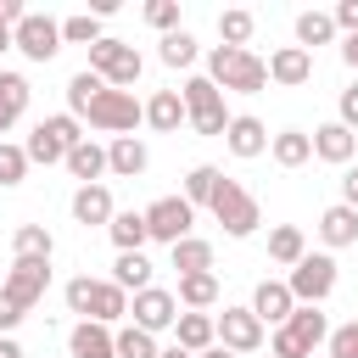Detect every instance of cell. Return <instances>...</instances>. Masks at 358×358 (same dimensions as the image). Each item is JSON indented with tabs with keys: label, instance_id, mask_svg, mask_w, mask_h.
<instances>
[{
	"label": "cell",
	"instance_id": "obj_38",
	"mask_svg": "<svg viewBox=\"0 0 358 358\" xmlns=\"http://www.w3.org/2000/svg\"><path fill=\"white\" fill-rule=\"evenodd\" d=\"M101 90H106V78H101V73H90V67H84V73H73V78H67V112H73V117H84V106H90Z\"/></svg>",
	"mask_w": 358,
	"mask_h": 358
},
{
	"label": "cell",
	"instance_id": "obj_31",
	"mask_svg": "<svg viewBox=\"0 0 358 358\" xmlns=\"http://www.w3.org/2000/svg\"><path fill=\"white\" fill-rule=\"evenodd\" d=\"M268 257L285 263V268H296V263L308 257V235H302L296 224H274V229H268Z\"/></svg>",
	"mask_w": 358,
	"mask_h": 358
},
{
	"label": "cell",
	"instance_id": "obj_48",
	"mask_svg": "<svg viewBox=\"0 0 358 358\" xmlns=\"http://www.w3.org/2000/svg\"><path fill=\"white\" fill-rule=\"evenodd\" d=\"M330 17H336V28H341V34H347V39H352V34H358V0H341V6H336V11H330Z\"/></svg>",
	"mask_w": 358,
	"mask_h": 358
},
{
	"label": "cell",
	"instance_id": "obj_24",
	"mask_svg": "<svg viewBox=\"0 0 358 358\" xmlns=\"http://www.w3.org/2000/svg\"><path fill=\"white\" fill-rule=\"evenodd\" d=\"M50 252H56V241H50L45 224H17V235H11V257H22V263H50Z\"/></svg>",
	"mask_w": 358,
	"mask_h": 358
},
{
	"label": "cell",
	"instance_id": "obj_3",
	"mask_svg": "<svg viewBox=\"0 0 358 358\" xmlns=\"http://www.w3.org/2000/svg\"><path fill=\"white\" fill-rule=\"evenodd\" d=\"M78 123H90V129H101V134H112V140H117V134H134V129L145 123V106L134 101V90H112V84H106V90L84 106V117H78Z\"/></svg>",
	"mask_w": 358,
	"mask_h": 358
},
{
	"label": "cell",
	"instance_id": "obj_21",
	"mask_svg": "<svg viewBox=\"0 0 358 358\" xmlns=\"http://www.w3.org/2000/svg\"><path fill=\"white\" fill-rule=\"evenodd\" d=\"M319 241H324L330 252H341V246H358V213H352L347 201L324 207V213H319Z\"/></svg>",
	"mask_w": 358,
	"mask_h": 358
},
{
	"label": "cell",
	"instance_id": "obj_7",
	"mask_svg": "<svg viewBox=\"0 0 358 358\" xmlns=\"http://www.w3.org/2000/svg\"><path fill=\"white\" fill-rule=\"evenodd\" d=\"M285 285H291V296H296L302 308H319V302L336 291V257H330V252H308V257L291 268Z\"/></svg>",
	"mask_w": 358,
	"mask_h": 358
},
{
	"label": "cell",
	"instance_id": "obj_4",
	"mask_svg": "<svg viewBox=\"0 0 358 358\" xmlns=\"http://www.w3.org/2000/svg\"><path fill=\"white\" fill-rule=\"evenodd\" d=\"M213 218L224 224V235H229V241H246V235L263 224V207H257V196H252L241 179H224V185H218V196H213Z\"/></svg>",
	"mask_w": 358,
	"mask_h": 358
},
{
	"label": "cell",
	"instance_id": "obj_43",
	"mask_svg": "<svg viewBox=\"0 0 358 358\" xmlns=\"http://www.w3.org/2000/svg\"><path fill=\"white\" fill-rule=\"evenodd\" d=\"M62 296H67V308H73L78 319H90V302H95V280H90V274H78V280H67V291H62Z\"/></svg>",
	"mask_w": 358,
	"mask_h": 358
},
{
	"label": "cell",
	"instance_id": "obj_29",
	"mask_svg": "<svg viewBox=\"0 0 358 358\" xmlns=\"http://www.w3.org/2000/svg\"><path fill=\"white\" fill-rule=\"evenodd\" d=\"M268 157H274L280 168H302V162L313 157V134H302V129H280V134L268 140Z\"/></svg>",
	"mask_w": 358,
	"mask_h": 358
},
{
	"label": "cell",
	"instance_id": "obj_37",
	"mask_svg": "<svg viewBox=\"0 0 358 358\" xmlns=\"http://www.w3.org/2000/svg\"><path fill=\"white\" fill-rule=\"evenodd\" d=\"M157 56H162L168 67H190V62L201 56V45H196V34H185V28H173V34H162V45H157Z\"/></svg>",
	"mask_w": 358,
	"mask_h": 358
},
{
	"label": "cell",
	"instance_id": "obj_36",
	"mask_svg": "<svg viewBox=\"0 0 358 358\" xmlns=\"http://www.w3.org/2000/svg\"><path fill=\"white\" fill-rule=\"evenodd\" d=\"M252 28H257V17H252L246 6H235V11H218V39H224V45H235V50H246V39H252Z\"/></svg>",
	"mask_w": 358,
	"mask_h": 358
},
{
	"label": "cell",
	"instance_id": "obj_14",
	"mask_svg": "<svg viewBox=\"0 0 358 358\" xmlns=\"http://www.w3.org/2000/svg\"><path fill=\"white\" fill-rule=\"evenodd\" d=\"M67 352L73 358H117V330L95 324V319H78L73 336H67Z\"/></svg>",
	"mask_w": 358,
	"mask_h": 358
},
{
	"label": "cell",
	"instance_id": "obj_23",
	"mask_svg": "<svg viewBox=\"0 0 358 358\" xmlns=\"http://www.w3.org/2000/svg\"><path fill=\"white\" fill-rule=\"evenodd\" d=\"M67 173H73L78 185H101V173H106V145L78 140V145L67 151Z\"/></svg>",
	"mask_w": 358,
	"mask_h": 358
},
{
	"label": "cell",
	"instance_id": "obj_27",
	"mask_svg": "<svg viewBox=\"0 0 358 358\" xmlns=\"http://www.w3.org/2000/svg\"><path fill=\"white\" fill-rule=\"evenodd\" d=\"M285 330H291V336H296L308 352H319V347L330 341V319H324L319 308H302V302H296V313L285 319Z\"/></svg>",
	"mask_w": 358,
	"mask_h": 358
},
{
	"label": "cell",
	"instance_id": "obj_6",
	"mask_svg": "<svg viewBox=\"0 0 358 358\" xmlns=\"http://www.w3.org/2000/svg\"><path fill=\"white\" fill-rule=\"evenodd\" d=\"M140 67H145V62H140V50H134L129 39H112V34H106L101 45H90V73H101L112 90H129V84L140 78Z\"/></svg>",
	"mask_w": 358,
	"mask_h": 358
},
{
	"label": "cell",
	"instance_id": "obj_47",
	"mask_svg": "<svg viewBox=\"0 0 358 358\" xmlns=\"http://www.w3.org/2000/svg\"><path fill=\"white\" fill-rule=\"evenodd\" d=\"M22 319H28V308H17V302H11L6 291H0V336H11V330H17Z\"/></svg>",
	"mask_w": 358,
	"mask_h": 358
},
{
	"label": "cell",
	"instance_id": "obj_16",
	"mask_svg": "<svg viewBox=\"0 0 358 358\" xmlns=\"http://www.w3.org/2000/svg\"><path fill=\"white\" fill-rule=\"evenodd\" d=\"M145 168H151V151H145L140 134H117V140L106 145V173H117V179H140Z\"/></svg>",
	"mask_w": 358,
	"mask_h": 358
},
{
	"label": "cell",
	"instance_id": "obj_18",
	"mask_svg": "<svg viewBox=\"0 0 358 358\" xmlns=\"http://www.w3.org/2000/svg\"><path fill=\"white\" fill-rule=\"evenodd\" d=\"M268 78H274L280 90H296V84L313 78V56H308L302 45H280V50L268 56Z\"/></svg>",
	"mask_w": 358,
	"mask_h": 358
},
{
	"label": "cell",
	"instance_id": "obj_26",
	"mask_svg": "<svg viewBox=\"0 0 358 358\" xmlns=\"http://www.w3.org/2000/svg\"><path fill=\"white\" fill-rule=\"evenodd\" d=\"M179 308L185 313H207L213 302H218V274H179Z\"/></svg>",
	"mask_w": 358,
	"mask_h": 358
},
{
	"label": "cell",
	"instance_id": "obj_9",
	"mask_svg": "<svg viewBox=\"0 0 358 358\" xmlns=\"http://www.w3.org/2000/svg\"><path fill=\"white\" fill-rule=\"evenodd\" d=\"M11 45H17L28 62H50V56L62 50V22L45 17V11H28V17L11 28Z\"/></svg>",
	"mask_w": 358,
	"mask_h": 358
},
{
	"label": "cell",
	"instance_id": "obj_10",
	"mask_svg": "<svg viewBox=\"0 0 358 358\" xmlns=\"http://www.w3.org/2000/svg\"><path fill=\"white\" fill-rule=\"evenodd\" d=\"M0 291L17 302V308H39L45 302V291H50V263H22V257H11V268H6V280H0Z\"/></svg>",
	"mask_w": 358,
	"mask_h": 358
},
{
	"label": "cell",
	"instance_id": "obj_46",
	"mask_svg": "<svg viewBox=\"0 0 358 358\" xmlns=\"http://www.w3.org/2000/svg\"><path fill=\"white\" fill-rule=\"evenodd\" d=\"M336 123H347V129L358 134V78L341 90V101H336Z\"/></svg>",
	"mask_w": 358,
	"mask_h": 358
},
{
	"label": "cell",
	"instance_id": "obj_54",
	"mask_svg": "<svg viewBox=\"0 0 358 358\" xmlns=\"http://www.w3.org/2000/svg\"><path fill=\"white\" fill-rule=\"evenodd\" d=\"M6 50H17V45H11V28H0V56H6Z\"/></svg>",
	"mask_w": 358,
	"mask_h": 358
},
{
	"label": "cell",
	"instance_id": "obj_49",
	"mask_svg": "<svg viewBox=\"0 0 358 358\" xmlns=\"http://www.w3.org/2000/svg\"><path fill=\"white\" fill-rule=\"evenodd\" d=\"M22 17H28V6H22V0H0V28H17Z\"/></svg>",
	"mask_w": 358,
	"mask_h": 358
},
{
	"label": "cell",
	"instance_id": "obj_41",
	"mask_svg": "<svg viewBox=\"0 0 358 358\" xmlns=\"http://www.w3.org/2000/svg\"><path fill=\"white\" fill-rule=\"evenodd\" d=\"M162 347H157V336H145L140 324H123L117 330V358H157Z\"/></svg>",
	"mask_w": 358,
	"mask_h": 358
},
{
	"label": "cell",
	"instance_id": "obj_28",
	"mask_svg": "<svg viewBox=\"0 0 358 358\" xmlns=\"http://www.w3.org/2000/svg\"><path fill=\"white\" fill-rule=\"evenodd\" d=\"M28 78L22 73H0V134L11 129V123H22V112H28Z\"/></svg>",
	"mask_w": 358,
	"mask_h": 358
},
{
	"label": "cell",
	"instance_id": "obj_12",
	"mask_svg": "<svg viewBox=\"0 0 358 358\" xmlns=\"http://www.w3.org/2000/svg\"><path fill=\"white\" fill-rule=\"evenodd\" d=\"M213 319H218V347H229L235 358L263 347V319H257L252 308H224V313H213Z\"/></svg>",
	"mask_w": 358,
	"mask_h": 358
},
{
	"label": "cell",
	"instance_id": "obj_39",
	"mask_svg": "<svg viewBox=\"0 0 358 358\" xmlns=\"http://www.w3.org/2000/svg\"><path fill=\"white\" fill-rule=\"evenodd\" d=\"M106 34H101V17L95 11H78V17H67L62 22V45H101Z\"/></svg>",
	"mask_w": 358,
	"mask_h": 358
},
{
	"label": "cell",
	"instance_id": "obj_51",
	"mask_svg": "<svg viewBox=\"0 0 358 358\" xmlns=\"http://www.w3.org/2000/svg\"><path fill=\"white\" fill-rule=\"evenodd\" d=\"M341 62L358 73V34H352V39H341Z\"/></svg>",
	"mask_w": 358,
	"mask_h": 358
},
{
	"label": "cell",
	"instance_id": "obj_55",
	"mask_svg": "<svg viewBox=\"0 0 358 358\" xmlns=\"http://www.w3.org/2000/svg\"><path fill=\"white\" fill-rule=\"evenodd\" d=\"M201 358H235V352H229V347H207Z\"/></svg>",
	"mask_w": 358,
	"mask_h": 358
},
{
	"label": "cell",
	"instance_id": "obj_8",
	"mask_svg": "<svg viewBox=\"0 0 358 358\" xmlns=\"http://www.w3.org/2000/svg\"><path fill=\"white\" fill-rule=\"evenodd\" d=\"M190 224H196V207H190L185 196H157V201L145 207V229H151V241H162V246L190 241Z\"/></svg>",
	"mask_w": 358,
	"mask_h": 358
},
{
	"label": "cell",
	"instance_id": "obj_19",
	"mask_svg": "<svg viewBox=\"0 0 358 358\" xmlns=\"http://www.w3.org/2000/svg\"><path fill=\"white\" fill-rule=\"evenodd\" d=\"M112 218H117V207H112V190H106V185H78V190H73V224H84V229L101 224V229H106Z\"/></svg>",
	"mask_w": 358,
	"mask_h": 358
},
{
	"label": "cell",
	"instance_id": "obj_11",
	"mask_svg": "<svg viewBox=\"0 0 358 358\" xmlns=\"http://www.w3.org/2000/svg\"><path fill=\"white\" fill-rule=\"evenodd\" d=\"M129 319H134L145 336H162V330H173V324H179V296H173V291H162V285H151V291L129 296Z\"/></svg>",
	"mask_w": 358,
	"mask_h": 358
},
{
	"label": "cell",
	"instance_id": "obj_13",
	"mask_svg": "<svg viewBox=\"0 0 358 358\" xmlns=\"http://www.w3.org/2000/svg\"><path fill=\"white\" fill-rule=\"evenodd\" d=\"M268 129H263V117H252V112H241V117H229V129H224V145H229V157H241V162H252V157H263L268 151Z\"/></svg>",
	"mask_w": 358,
	"mask_h": 358
},
{
	"label": "cell",
	"instance_id": "obj_53",
	"mask_svg": "<svg viewBox=\"0 0 358 358\" xmlns=\"http://www.w3.org/2000/svg\"><path fill=\"white\" fill-rule=\"evenodd\" d=\"M157 358H196V352H185V347H179V341H168V347H162V352H157Z\"/></svg>",
	"mask_w": 358,
	"mask_h": 358
},
{
	"label": "cell",
	"instance_id": "obj_52",
	"mask_svg": "<svg viewBox=\"0 0 358 358\" xmlns=\"http://www.w3.org/2000/svg\"><path fill=\"white\" fill-rule=\"evenodd\" d=\"M0 358H28V352L17 347V336H0Z\"/></svg>",
	"mask_w": 358,
	"mask_h": 358
},
{
	"label": "cell",
	"instance_id": "obj_35",
	"mask_svg": "<svg viewBox=\"0 0 358 358\" xmlns=\"http://www.w3.org/2000/svg\"><path fill=\"white\" fill-rule=\"evenodd\" d=\"M168 252H173V268H179V274H213V246H207L201 235H190V241L168 246Z\"/></svg>",
	"mask_w": 358,
	"mask_h": 358
},
{
	"label": "cell",
	"instance_id": "obj_15",
	"mask_svg": "<svg viewBox=\"0 0 358 358\" xmlns=\"http://www.w3.org/2000/svg\"><path fill=\"white\" fill-rule=\"evenodd\" d=\"M313 157L347 168V162L358 157V134H352L347 123H319V129H313Z\"/></svg>",
	"mask_w": 358,
	"mask_h": 358
},
{
	"label": "cell",
	"instance_id": "obj_20",
	"mask_svg": "<svg viewBox=\"0 0 358 358\" xmlns=\"http://www.w3.org/2000/svg\"><path fill=\"white\" fill-rule=\"evenodd\" d=\"M145 123H151L157 134H179V129L190 123V112H185V95H179V90H157V95L145 101Z\"/></svg>",
	"mask_w": 358,
	"mask_h": 358
},
{
	"label": "cell",
	"instance_id": "obj_25",
	"mask_svg": "<svg viewBox=\"0 0 358 358\" xmlns=\"http://www.w3.org/2000/svg\"><path fill=\"white\" fill-rule=\"evenodd\" d=\"M112 285H123L129 296L151 291V257H145V252H117V263H112Z\"/></svg>",
	"mask_w": 358,
	"mask_h": 358
},
{
	"label": "cell",
	"instance_id": "obj_1",
	"mask_svg": "<svg viewBox=\"0 0 358 358\" xmlns=\"http://www.w3.org/2000/svg\"><path fill=\"white\" fill-rule=\"evenodd\" d=\"M207 78L224 95H257L268 84V62L252 56V50H235V45H213L207 50Z\"/></svg>",
	"mask_w": 358,
	"mask_h": 358
},
{
	"label": "cell",
	"instance_id": "obj_50",
	"mask_svg": "<svg viewBox=\"0 0 358 358\" xmlns=\"http://www.w3.org/2000/svg\"><path fill=\"white\" fill-rule=\"evenodd\" d=\"M341 201L358 213V168H347V173H341Z\"/></svg>",
	"mask_w": 358,
	"mask_h": 358
},
{
	"label": "cell",
	"instance_id": "obj_40",
	"mask_svg": "<svg viewBox=\"0 0 358 358\" xmlns=\"http://www.w3.org/2000/svg\"><path fill=\"white\" fill-rule=\"evenodd\" d=\"M28 168H34V162H28V151H22V145H11V140H0V185H6V190H11V185H22V179H28Z\"/></svg>",
	"mask_w": 358,
	"mask_h": 358
},
{
	"label": "cell",
	"instance_id": "obj_30",
	"mask_svg": "<svg viewBox=\"0 0 358 358\" xmlns=\"http://www.w3.org/2000/svg\"><path fill=\"white\" fill-rule=\"evenodd\" d=\"M106 235H112V246L117 252H145V241H151V229H145V213H117L112 224H106Z\"/></svg>",
	"mask_w": 358,
	"mask_h": 358
},
{
	"label": "cell",
	"instance_id": "obj_33",
	"mask_svg": "<svg viewBox=\"0 0 358 358\" xmlns=\"http://www.w3.org/2000/svg\"><path fill=\"white\" fill-rule=\"evenodd\" d=\"M218 185H224V168H213V162H196V168L185 173V201H190V207H213Z\"/></svg>",
	"mask_w": 358,
	"mask_h": 358
},
{
	"label": "cell",
	"instance_id": "obj_5",
	"mask_svg": "<svg viewBox=\"0 0 358 358\" xmlns=\"http://www.w3.org/2000/svg\"><path fill=\"white\" fill-rule=\"evenodd\" d=\"M185 112H190V129L196 134H218L224 140V129H229V112H224V90L207 78V73H196V78H185Z\"/></svg>",
	"mask_w": 358,
	"mask_h": 358
},
{
	"label": "cell",
	"instance_id": "obj_42",
	"mask_svg": "<svg viewBox=\"0 0 358 358\" xmlns=\"http://www.w3.org/2000/svg\"><path fill=\"white\" fill-rule=\"evenodd\" d=\"M324 358H358V319L330 330V341H324Z\"/></svg>",
	"mask_w": 358,
	"mask_h": 358
},
{
	"label": "cell",
	"instance_id": "obj_32",
	"mask_svg": "<svg viewBox=\"0 0 358 358\" xmlns=\"http://www.w3.org/2000/svg\"><path fill=\"white\" fill-rule=\"evenodd\" d=\"M90 319H95V324H117V319H129V291H123V285H112V280H95Z\"/></svg>",
	"mask_w": 358,
	"mask_h": 358
},
{
	"label": "cell",
	"instance_id": "obj_2",
	"mask_svg": "<svg viewBox=\"0 0 358 358\" xmlns=\"http://www.w3.org/2000/svg\"><path fill=\"white\" fill-rule=\"evenodd\" d=\"M78 140H90L84 134V123L73 117V112H50V117H39L34 129H28V140H22V151H28V162H67V151L78 145Z\"/></svg>",
	"mask_w": 358,
	"mask_h": 358
},
{
	"label": "cell",
	"instance_id": "obj_44",
	"mask_svg": "<svg viewBox=\"0 0 358 358\" xmlns=\"http://www.w3.org/2000/svg\"><path fill=\"white\" fill-rule=\"evenodd\" d=\"M145 22L162 28V34H173L179 28V0H145Z\"/></svg>",
	"mask_w": 358,
	"mask_h": 358
},
{
	"label": "cell",
	"instance_id": "obj_56",
	"mask_svg": "<svg viewBox=\"0 0 358 358\" xmlns=\"http://www.w3.org/2000/svg\"><path fill=\"white\" fill-rule=\"evenodd\" d=\"M313 358H319V352H313Z\"/></svg>",
	"mask_w": 358,
	"mask_h": 358
},
{
	"label": "cell",
	"instance_id": "obj_22",
	"mask_svg": "<svg viewBox=\"0 0 358 358\" xmlns=\"http://www.w3.org/2000/svg\"><path fill=\"white\" fill-rule=\"evenodd\" d=\"M173 341L185 347V352H207V347H218V319L213 313H179V324H173Z\"/></svg>",
	"mask_w": 358,
	"mask_h": 358
},
{
	"label": "cell",
	"instance_id": "obj_45",
	"mask_svg": "<svg viewBox=\"0 0 358 358\" xmlns=\"http://www.w3.org/2000/svg\"><path fill=\"white\" fill-rule=\"evenodd\" d=\"M268 358H313V352H308V347H302V341H296V336L280 324V330L268 336Z\"/></svg>",
	"mask_w": 358,
	"mask_h": 358
},
{
	"label": "cell",
	"instance_id": "obj_34",
	"mask_svg": "<svg viewBox=\"0 0 358 358\" xmlns=\"http://www.w3.org/2000/svg\"><path fill=\"white\" fill-rule=\"evenodd\" d=\"M336 34H341V28H336L330 11H302V17H296V45H302L308 56H313V45H330Z\"/></svg>",
	"mask_w": 358,
	"mask_h": 358
},
{
	"label": "cell",
	"instance_id": "obj_17",
	"mask_svg": "<svg viewBox=\"0 0 358 358\" xmlns=\"http://www.w3.org/2000/svg\"><path fill=\"white\" fill-rule=\"evenodd\" d=\"M252 313H257L263 324H274V330H280V324L296 313V296H291V285H285V280H263V285L252 291Z\"/></svg>",
	"mask_w": 358,
	"mask_h": 358
}]
</instances>
